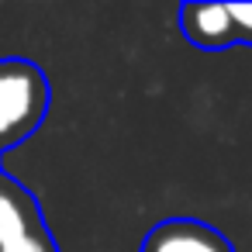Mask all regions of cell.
<instances>
[{
  "label": "cell",
  "mask_w": 252,
  "mask_h": 252,
  "mask_svg": "<svg viewBox=\"0 0 252 252\" xmlns=\"http://www.w3.org/2000/svg\"><path fill=\"white\" fill-rule=\"evenodd\" d=\"M0 252H56L35 197L0 169Z\"/></svg>",
  "instance_id": "2"
},
{
  "label": "cell",
  "mask_w": 252,
  "mask_h": 252,
  "mask_svg": "<svg viewBox=\"0 0 252 252\" xmlns=\"http://www.w3.org/2000/svg\"><path fill=\"white\" fill-rule=\"evenodd\" d=\"M180 32L190 45L204 52H221L235 45L228 4H197V0H190V4L180 7Z\"/></svg>",
  "instance_id": "4"
},
{
  "label": "cell",
  "mask_w": 252,
  "mask_h": 252,
  "mask_svg": "<svg viewBox=\"0 0 252 252\" xmlns=\"http://www.w3.org/2000/svg\"><path fill=\"white\" fill-rule=\"evenodd\" d=\"M49 114V80L28 59L0 63V152L21 145Z\"/></svg>",
  "instance_id": "1"
},
{
  "label": "cell",
  "mask_w": 252,
  "mask_h": 252,
  "mask_svg": "<svg viewBox=\"0 0 252 252\" xmlns=\"http://www.w3.org/2000/svg\"><path fill=\"white\" fill-rule=\"evenodd\" d=\"M235 45H252V4H228Z\"/></svg>",
  "instance_id": "5"
},
{
  "label": "cell",
  "mask_w": 252,
  "mask_h": 252,
  "mask_svg": "<svg viewBox=\"0 0 252 252\" xmlns=\"http://www.w3.org/2000/svg\"><path fill=\"white\" fill-rule=\"evenodd\" d=\"M138 252H235L231 242L211 228L207 221H197V218H169V221H159Z\"/></svg>",
  "instance_id": "3"
}]
</instances>
